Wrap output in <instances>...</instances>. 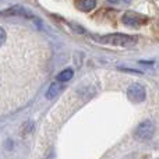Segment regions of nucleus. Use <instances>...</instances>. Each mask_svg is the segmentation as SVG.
I'll return each mask as SVG.
<instances>
[{
	"instance_id": "1",
	"label": "nucleus",
	"mask_w": 159,
	"mask_h": 159,
	"mask_svg": "<svg viewBox=\"0 0 159 159\" xmlns=\"http://www.w3.org/2000/svg\"><path fill=\"white\" fill-rule=\"evenodd\" d=\"M101 43L107 45H115V46H131L137 42V38L130 35H124V34H112V35H105L98 38Z\"/></svg>"
},
{
	"instance_id": "2",
	"label": "nucleus",
	"mask_w": 159,
	"mask_h": 159,
	"mask_svg": "<svg viewBox=\"0 0 159 159\" xmlns=\"http://www.w3.org/2000/svg\"><path fill=\"white\" fill-rule=\"evenodd\" d=\"M154 131H155V126L151 120H145L137 127L135 130L134 135L137 140L140 141H147V140H151L152 135H154Z\"/></svg>"
},
{
	"instance_id": "3",
	"label": "nucleus",
	"mask_w": 159,
	"mask_h": 159,
	"mask_svg": "<svg viewBox=\"0 0 159 159\" xmlns=\"http://www.w3.org/2000/svg\"><path fill=\"white\" fill-rule=\"evenodd\" d=\"M127 96H129V99L131 102L140 103V102L145 101V96H147L145 88L141 84H131L129 87V89H127Z\"/></svg>"
},
{
	"instance_id": "4",
	"label": "nucleus",
	"mask_w": 159,
	"mask_h": 159,
	"mask_svg": "<svg viewBox=\"0 0 159 159\" xmlns=\"http://www.w3.org/2000/svg\"><path fill=\"white\" fill-rule=\"evenodd\" d=\"M121 21H123V24L129 25V27H140V25H143L144 22L147 21V18L143 16H140V14H135V13H133V11H129V13H126L123 16Z\"/></svg>"
},
{
	"instance_id": "5",
	"label": "nucleus",
	"mask_w": 159,
	"mask_h": 159,
	"mask_svg": "<svg viewBox=\"0 0 159 159\" xmlns=\"http://www.w3.org/2000/svg\"><path fill=\"white\" fill-rule=\"evenodd\" d=\"M2 16H20V17H25V18H32L34 17L31 14V11H28L22 6H14V7H10L7 10H3Z\"/></svg>"
},
{
	"instance_id": "6",
	"label": "nucleus",
	"mask_w": 159,
	"mask_h": 159,
	"mask_svg": "<svg viewBox=\"0 0 159 159\" xmlns=\"http://www.w3.org/2000/svg\"><path fill=\"white\" fill-rule=\"evenodd\" d=\"M77 7L82 11H91L96 6V0H77Z\"/></svg>"
},
{
	"instance_id": "7",
	"label": "nucleus",
	"mask_w": 159,
	"mask_h": 159,
	"mask_svg": "<svg viewBox=\"0 0 159 159\" xmlns=\"http://www.w3.org/2000/svg\"><path fill=\"white\" fill-rule=\"evenodd\" d=\"M61 89H63V85L59 84V82H55V84H52V85L49 87V89H48L46 98H48V99H53L56 95H59V93L61 92Z\"/></svg>"
},
{
	"instance_id": "8",
	"label": "nucleus",
	"mask_w": 159,
	"mask_h": 159,
	"mask_svg": "<svg viewBox=\"0 0 159 159\" xmlns=\"http://www.w3.org/2000/svg\"><path fill=\"white\" fill-rule=\"evenodd\" d=\"M73 70L71 69H66L63 70V71H60L57 75H56V80H57L59 82H64V81H69V80H71L73 77Z\"/></svg>"
}]
</instances>
